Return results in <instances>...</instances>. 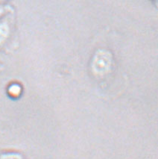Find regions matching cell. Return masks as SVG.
Masks as SVG:
<instances>
[{"instance_id":"5b68a950","label":"cell","mask_w":158,"mask_h":159,"mask_svg":"<svg viewBox=\"0 0 158 159\" xmlns=\"http://www.w3.org/2000/svg\"><path fill=\"white\" fill-rule=\"evenodd\" d=\"M10 7L2 4H0V20L2 19L7 14H8V13L10 12Z\"/></svg>"},{"instance_id":"277c9868","label":"cell","mask_w":158,"mask_h":159,"mask_svg":"<svg viewBox=\"0 0 158 159\" xmlns=\"http://www.w3.org/2000/svg\"><path fill=\"white\" fill-rule=\"evenodd\" d=\"M0 159H22V156L17 153H6L2 155Z\"/></svg>"},{"instance_id":"6da1fadb","label":"cell","mask_w":158,"mask_h":159,"mask_svg":"<svg viewBox=\"0 0 158 159\" xmlns=\"http://www.w3.org/2000/svg\"><path fill=\"white\" fill-rule=\"evenodd\" d=\"M112 66V55L109 52L99 50L92 61V70L95 75L103 76L108 73Z\"/></svg>"},{"instance_id":"3957f363","label":"cell","mask_w":158,"mask_h":159,"mask_svg":"<svg viewBox=\"0 0 158 159\" xmlns=\"http://www.w3.org/2000/svg\"><path fill=\"white\" fill-rule=\"evenodd\" d=\"M8 92L10 93V95L13 96V97H17L21 93V87L17 84H12L9 88Z\"/></svg>"},{"instance_id":"8992f818","label":"cell","mask_w":158,"mask_h":159,"mask_svg":"<svg viewBox=\"0 0 158 159\" xmlns=\"http://www.w3.org/2000/svg\"><path fill=\"white\" fill-rule=\"evenodd\" d=\"M6 1H8V0H0V4H2V3L4 2H6Z\"/></svg>"},{"instance_id":"7a4b0ae2","label":"cell","mask_w":158,"mask_h":159,"mask_svg":"<svg viewBox=\"0 0 158 159\" xmlns=\"http://www.w3.org/2000/svg\"><path fill=\"white\" fill-rule=\"evenodd\" d=\"M11 34V25L9 22L3 17L0 20V45L4 43Z\"/></svg>"}]
</instances>
